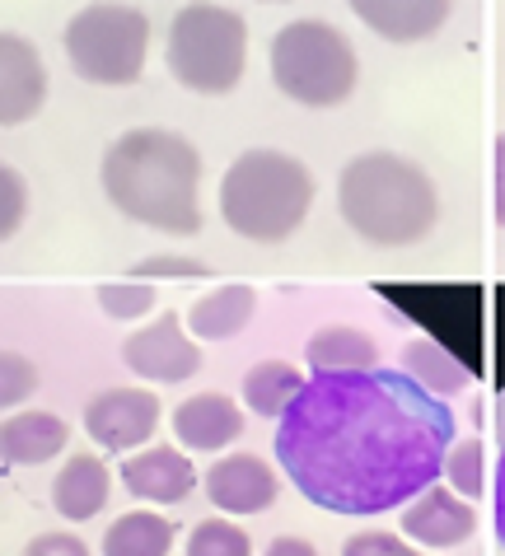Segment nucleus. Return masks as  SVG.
Returning <instances> with one entry per match:
<instances>
[{
    "label": "nucleus",
    "instance_id": "nucleus-32",
    "mask_svg": "<svg viewBox=\"0 0 505 556\" xmlns=\"http://www.w3.org/2000/svg\"><path fill=\"white\" fill-rule=\"evenodd\" d=\"M496 543L505 547V450H501V463H496Z\"/></svg>",
    "mask_w": 505,
    "mask_h": 556
},
{
    "label": "nucleus",
    "instance_id": "nucleus-15",
    "mask_svg": "<svg viewBox=\"0 0 505 556\" xmlns=\"http://www.w3.org/2000/svg\"><path fill=\"white\" fill-rule=\"evenodd\" d=\"M113 496V468L99 450L66 454V463L52 477V509L66 523H89L103 515V505Z\"/></svg>",
    "mask_w": 505,
    "mask_h": 556
},
{
    "label": "nucleus",
    "instance_id": "nucleus-13",
    "mask_svg": "<svg viewBox=\"0 0 505 556\" xmlns=\"http://www.w3.org/2000/svg\"><path fill=\"white\" fill-rule=\"evenodd\" d=\"M472 533H478V509L440 482L426 486L421 496H412L403 505V538H412V543H421L431 552L468 543Z\"/></svg>",
    "mask_w": 505,
    "mask_h": 556
},
{
    "label": "nucleus",
    "instance_id": "nucleus-34",
    "mask_svg": "<svg viewBox=\"0 0 505 556\" xmlns=\"http://www.w3.org/2000/svg\"><path fill=\"white\" fill-rule=\"evenodd\" d=\"M496 440H501V450H505V393L496 397Z\"/></svg>",
    "mask_w": 505,
    "mask_h": 556
},
{
    "label": "nucleus",
    "instance_id": "nucleus-25",
    "mask_svg": "<svg viewBox=\"0 0 505 556\" xmlns=\"http://www.w3.org/2000/svg\"><path fill=\"white\" fill-rule=\"evenodd\" d=\"M94 300H99V308L113 323H141V318L155 314V304H160V295H155V286H150V281H113V286H99Z\"/></svg>",
    "mask_w": 505,
    "mask_h": 556
},
{
    "label": "nucleus",
    "instance_id": "nucleus-33",
    "mask_svg": "<svg viewBox=\"0 0 505 556\" xmlns=\"http://www.w3.org/2000/svg\"><path fill=\"white\" fill-rule=\"evenodd\" d=\"M496 225L505 229V136L496 141Z\"/></svg>",
    "mask_w": 505,
    "mask_h": 556
},
{
    "label": "nucleus",
    "instance_id": "nucleus-21",
    "mask_svg": "<svg viewBox=\"0 0 505 556\" xmlns=\"http://www.w3.org/2000/svg\"><path fill=\"white\" fill-rule=\"evenodd\" d=\"M178 543V523L160 509H127L103 533V556H168Z\"/></svg>",
    "mask_w": 505,
    "mask_h": 556
},
{
    "label": "nucleus",
    "instance_id": "nucleus-30",
    "mask_svg": "<svg viewBox=\"0 0 505 556\" xmlns=\"http://www.w3.org/2000/svg\"><path fill=\"white\" fill-rule=\"evenodd\" d=\"M20 556H94L80 533H66V529H52V533H38Z\"/></svg>",
    "mask_w": 505,
    "mask_h": 556
},
{
    "label": "nucleus",
    "instance_id": "nucleus-27",
    "mask_svg": "<svg viewBox=\"0 0 505 556\" xmlns=\"http://www.w3.org/2000/svg\"><path fill=\"white\" fill-rule=\"evenodd\" d=\"M28 220V182L20 168L0 160V243H10Z\"/></svg>",
    "mask_w": 505,
    "mask_h": 556
},
{
    "label": "nucleus",
    "instance_id": "nucleus-19",
    "mask_svg": "<svg viewBox=\"0 0 505 556\" xmlns=\"http://www.w3.org/2000/svg\"><path fill=\"white\" fill-rule=\"evenodd\" d=\"M304 365H310L314 375H356V369L379 365V346L370 332L351 328V323H328V328H318L310 337Z\"/></svg>",
    "mask_w": 505,
    "mask_h": 556
},
{
    "label": "nucleus",
    "instance_id": "nucleus-22",
    "mask_svg": "<svg viewBox=\"0 0 505 556\" xmlns=\"http://www.w3.org/2000/svg\"><path fill=\"white\" fill-rule=\"evenodd\" d=\"M304 369L290 361H257L249 375H243V412L263 416V421H281L286 407L304 393Z\"/></svg>",
    "mask_w": 505,
    "mask_h": 556
},
{
    "label": "nucleus",
    "instance_id": "nucleus-10",
    "mask_svg": "<svg viewBox=\"0 0 505 556\" xmlns=\"http://www.w3.org/2000/svg\"><path fill=\"white\" fill-rule=\"evenodd\" d=\"M202 486H206V501L216 505V515L249 519V515H263V509L277 505V496H281V472L272 468L263 454L225 450L206 468Z\"/></svg>",
    "mask_w": 505,
    "mask_h": 556
},
{
    "label": "nucleus",
    "instance_id": "nucleus-23",
    "mask_svg": "<svg viewBox=\"0 0 505 556\" xmlns=\"http://www.w3.org/2000/svg\"><path fill=\"white\" fill-rule=\"evenodd\" d=\"M182 556H253V538L243 533L239 519L229 515H211L202 523H192Z\"/></svg>",
    "mask_w": 505,
    "mask_h": 556
},
{
    "label": "nucleus",
    "instance_id": "nucleus-31",
    "mask_svg": "<svg viewBox=\"0 0 505 556\" xmlns=\"http://www.w3.org/2000/svg\"><path fill=\"white\" fill-rule=\"evenodd\" d=\"M263 556H318V547L310 543V538H295V533H281V538H272L267 552Z\"/></svg>",
    "mask_w": 505,
    "mask_h": 556
},
{
    "label": "nucleus",
    "instance_id": "nucleus-16",
    "mask_svg": "<svg viewBox=\"0 0 505 556\" xmlns=\"http://www.w3.org/2000/svg\"><path fill=\"white\" fill-rule=\"evenodd\" d=\"M351 14L384 42H426L450 24L454 0H346Z\"/></svg>",
    "mask_w": 505,
    "mask_h": 556
},
{
    "label": "nucleus",
    "instance_id": "nucleus-28",
    "mask_svg": "<svg viewBox=\"0 0 505 556\" xmlns=\"http://www.w3.org/2000/svg\"><path fill=\"white\" fill-rule=\"evenodd\" d=\"M342 556H435V552H421L403 543V533H389V529H361L342 543Z\"/></svg>",
    "mask_w": 505,
    "mask_h": 556
},
{
    "label": "nucleus",
    "instance_id": "nucleus-24",
    "mask_svg": "<svg viewBox=\"0 0 505 556\" xmlns=\"http://www.w3.org/2000/svg\"><path fill=\"white\" fill-rule=\"evenodd\" d=\"M445 486L458 491L464 501H478L487 491V450L482 440H454L450 454H445Z\"/></svg>",
    "mask_w": 505,
    "mask_h": 556
},
{
    "label": "nucleus",
    "instance_id": "nucleus-29",
    "mask_svg": "<svg viewBox=\"0 0 505 556\" xmlns=\"http://www.w3.org/2000/svg\"><path fill=\"white\" fill-rule=\"evenodd\" d=\"M211 267L192 253H150L131 267V281H155V276H206Z\"/></svg>",
    "mask_w": 505,
    "mask_h": 556
},
{
    "label": "nucleus",
    "instance_id": "nucleus-14",
    "mask_svg": "<svg viewBox=\"0 0 505 556\" xmlns=\"http://www.w3.org/2000/svg\"><path fill=\"white\" fill-rule=\"evenodd\" d=\"M168 426H174L178 450H188V454H225L229 444L243 435V407L229 393L206 389V393L182 397V403L174 407V416H168Z\"/></svg>",
    "mask_w": 505,
    "mask_h": 556
},
{
    "label": "nucleus",
    "instance_id": "nucleus-5",
    "mask_svg": "<svg viewBox=\"0 0 505 556\" xmlns=\"http://www.w3.org/2000/svg\"><path fill=\"white\" fill-rule=\"evenodd\" d=\"M168 75L202 99L235 94L249 66V20L216 0H188L164 34Z\"/></svg>",
    "mask_w": 505,
    "mask_h": 556
},
{
    "label": "nucleus",
    "instance_id": "nucleus-8",
    "mask_svg": "<svg viewBox=\"0 0 505 556\" xmlns=\"http://www.w3.org/2000/svg\"><path fill=\"white\" fill-rule=\"evenodd\" d=\"M122 365L141 383H182L202 369V342L188 332L178 314H160L127 332L122 342Z\"/></svg>",
    "mask_w": 505,
    "mask_h": 556
},
{
    "label": "nucleus",
    "instance_id": "nucleus-9",
    "mask_svg": "<svg viewBox=\"0 0 505 556\" xmlns=\"http://www.w3.org/2000/svg\"><path fill=\"white\" fill-rule=\"evenodd\" d=\"M160 393L150 389H103L85 403V435L99 454H136L160 430Z\"/></svg>",
    "mask_w": 505,
    "mask_h": 556
},
{
    "label": "nucleus",
    "instance_id": "nucleus-1",
    "mask_svg": "<svg viewBox=\"0 0 505 556\" xmlns=\"http://www.w3.org/2000/svg\"><path fill=\"white\" fill-rule=\"evenodd\" d=\"M454 412L403 369L310 375L277 421V468L310 505L370 519L440 482Z\"/></svg>",
    "mask_w": 505,
    "mask_h": 556
},
{
    "label": "nucleus",
    "instance_id": "nucleus-20",
    "mask_svg": "<svg viewBox=\"0 0 505 556\" xmlns=\"http://www.w3.org/2000/svg\"><path fill=\"white\" fill-rule=\"evenodd\" d=\"M397 365H403L407 379H417L426 393L445 397V403L472 383V369L458 361L450 346H440L435 337H412V342H403V355H397Z\"/></svg>",
    "mask_w": 505,
    "mask_h": 556
},
{
    "label": "nucleus",
    "instance_id": "nucleus-35",
    "mask_svg": "<svg viewBox=\"0 0 505 556\" xmlns=\"http://www.w3.org/2000/svg\"><path fill=\"white\" fill-rule=\"evenodd\" d=\"M257 5H286V0H257Z\"/></svg>",
    "mask_w": 505,
    "mask_h": 556
},
{
    "label": "nucleus",
    "instance_id": "nucleus-18",
    "mask_svg": "<svg viewBox=\"0 0 505 556\" xmlns=\"http://www.w3.org/2000/svg\"><path fill=\"white\" fill-rule=\"evenodd\" d=\"M253 314H257L253 286L229 281V286H216V290H206V295H197L182 323H188V332L197 342H229V337H239L249 328Z\"/></svg>",
    "mask_w": 505,
    "mask_h": 556
},
{
    "label": "nucleus",
    "instance_id": "nucleus-17",
    "mask_svg": "<svg viewBox=\"0 0 505 556\" xmlns=\"http://www.w3.org/2000/svg\"><path fill=\"white\" fill-rule=\"evenodd\" d=\"M71 444V426L56 412H38V407H20L0 421V458L10 468H38L66 454Z\"/></svg>",
    "mask_w": 505,
    "mask_h": 556
},
{
    "label": "nucleus",
    "instance_id": "nucleus-2",
    "mask_svg": "<svg viewBox=\"0 0 505 556\" xmlns=\"http://www.w3.org/2000/svg\"><path fill=\"white\" fill-rule=\"evenodd\" d=\"M103 197L131 225L168 239L202 229V154L182 131L131 127L103 150Z\"/></svg>",
    "mask_w": 505,
    "mask_h": 556
},
{
    "label": "nucleus",
    "instance_id": "nucleus-11",
    "mask_svg": "<svg viewBox=\"0 0 505 556\" xmlns=\"http://www.w3.org/2000/svg\"><path fill=\"white\" fill-rule=\"evenodd\" d=\"M117 477L127 486V496L141 505H182L197 491V482H202L197 463L178 444H146V450L127 454Z\"/></svg>",
    "mask_w": 505,
    "mask_h": 556
},
{
    "label": "nucleus",
    "instance_id": "nucleus-6",
    "mask_svg": "<svg viewBox=\"0 0 505 556\" xmlns=\"http://www.w3.org/2000/svg\"><path fill=\"white\" fill-rule=\"evenodd\" d=\"M267 61L272 85L300 108H342L361 80L356 48L328 20H290L277 28Z\"/></svg>",
    "mask_w": 505,
    "mask_h": 556
},
{
    "label": "nucleus",
    "instance_id": "nucleus-4",
    "mask_svg": "<svg viewBox=\"0 0 505 556\" xmlns=\"http://www.w3.org/2000/svg\"><path fill=\"white\" fill-rule=\"evenodd\" d=\"M314 211L310 164L286 150H243L220 178V220L229 235L277 249Z\"/></svg>",
    "mask_w": 505,
    "mask_h": 556
},
{
    "label": "nucleus",
    "instance_id": "nucleus-3",
    "mask_svg": "<svg viewBox=\"0 0 505 556\" xmlns=\"http://www.w3.org/2000/svg\"><path fill=\"white\" fill-rule=\"evenodd\" d=\"M337 211L351 235L375 249H407L435 229L440 192L417 160L393 150H365L337 178Z\"/></svg>",
    "mask_w": 505,
    "mask_h": 556
},
{
    "label": "nucleus",
    "instance_id": "nucleus-26",
    "mask_svg": "<svg viewBox=\"0 0 505 556\" xmlns=\"http://www.w3.org/2000/svg\"><path fill=\"white\" fill-rule=\"evenodd\" d=\"M38 393V365L20 351H0V412H20Z\"/></svg>",
    "mask_w": 505,
    "mask_h": 556
},
{
    "label": "nucleus",
    "instance_id": "nucleus-12",
    "mask_svg": "<svg viewBox=\"0 0 505 556\" xmlns=\"http://www.w3.org/2000/svg\"><path fill=\"white\" fill-rule=\"evenodd\" d=\"M48 103L42 52L20 34H0V127H24Z\"/></svg>",
    "mask_w": 505,
    "mask_h": 556
},
{
    "label": "nucleus",
    "instance_id": "nucleus-7",
    "mask_svg": "<svg viewBox=\"0 0 505 556\" xmlns=\"http://www.w3.org/2000/svg\"><path fill=\"white\" fill-rule=\"evenodd\" d=\"M61 48L85 85H136L150 61V14L127 5V0H94L66 24Z\"/></svg>",
    "mask_w": 505,
    "mask_h": 556
}]
</instances>
